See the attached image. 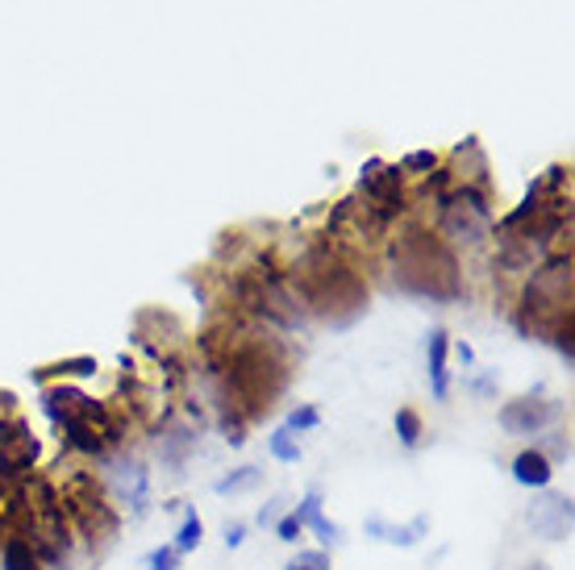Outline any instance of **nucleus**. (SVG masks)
<instances>
[{
    "mask_svg": "<svg viewBox=\"0 0 575 570\" xmlns=\"http://www.w3.org/2000/svg\"><path fill=\"white\" fill-rule=\"evenodd\" d=\"M522 570H551V567H542V562H526Z\"/></svg>",
    "mask_w": 575,
    "mask_h": 570,
    "instance_id": "obj_29",
    "label": "nucleus"
},
{
    "mask_svg": "<svg viewBox=\"0 0 575 570\" xmlns=\"http://www.w3.org/2000/svg\"><path fill=\"white\" fill-rule=\"evenodd\" d=\"M284 570H330V554H326V549H305V554H296Z\"/></svg>",
    "mask_w": 575,
    "mask_h": 570,
    "instance_id": "obj_21",
    "label": "nucleus"
},
{
    "mask_svg": "<svg viewBox=\"0 0 575 570\" xmlns=\"http://www.w3.org/2000/svg\"><path fill=\"white\" fill-rule=\"evenodd\" d=\"M42 408H47V417L54 425L59 421H72V417H100L105 412L100 400L75 392V387H50V392H42Z\"/></svg>",
    "mask_w": 575,
    "mask_h": 570,
    "instance_id": "obj_7",
    "label": "nucleus"
},
{
    "mask_svg": "<svg viewBox=\"0 0 575 570\" xmlns=\"http://www.w3.org/2000/svg\"><path fill=\"white\" fill-rule=\"evenodd\" d=\"M242 542H246V524H242V521L225 524V546H230V549H238Z\"/></svg>",
    "mask_w": 575,
    "mask_h": 570,
    "instance_id": "obj_27",
    "label": "nucleus"
},
{
    "mask_svg": "<svg viewBox=\"0 0 575 570\" xmlns=\"http://www.w3.org/2000/svg\"><path fill=\"white\" fill-rule=\"evenodd\" d=\"M526 521H529V529L542 533L547 542H563V537L572 533V496L547 492V496L526 512Z\"/></svg>",
    "mask_w": 575,
    "mask_h": 570,
    "instance_id": "obj_6",
    "label": "nucleus"
},
{
    "mask_svg": "<svg viewBox=\"0 0 575 570\" xmlns=\"http://www.w3.org/2000/svg\"><path fill=\"white\" fill-rule=\"evenodd\" d=\"M547 458H563V462H567V458H572V442H567V433H551V442H547Z\"/></svg>",
    "mask_w": 575,
    "mask_h": 570,
    "instance_id": "obj_26",
    "label": "nucleus"
},
{
    "mask_svg": "<svg viewBox=\"0 0 575 570\" xmlns=\"http://www.w3.org/2000/svg\"><path fill=\"white\" fill-rule=\"evenodd\" d=\"M563 417V408L554 400H538V396H522V400H509L501 408V429L513 437H538L542 429H551Z\"/></svg>",
    "mask_w": 575,
    "mask_h": 570,
    "instance_id": "obj_5",
    "label": "nucleus"
},
{
    "mask_svg": "<svg viewBox=\"0 0 575 570\" xmlns=\"http://www.w3.org/2000/svg\"><path fill=\"white\" fill-rule=\"evenodd\" d=\"M0 570H47L42 558L34 554V546L25 542L22 533H9L4 546H0Z\"/></svg>",
    "mask_w": 575,
    "mask_h": 570,
    "instance_id": "obj_14",
    "label": "nucleus"
},
{
    "mask_svg": "<svg viewBox=\"0 0 575 570\" xmlns=\"http://www.w3.org/2000/svg\"><path fill=\"white\" fill-rule=\"evenodd\" d=\"M264 483V471L259 467H238V471H230L225 479H217L213 492L217 496H242V492H255Z\"/></svg>",
    "mask_w": 575,
    "mask_h": 570,
    "instance_id": "obj_16",
    "label": "nucleus"
},
{
    "mask_svg": "<svg viewBox=\"0 0 575 570\" xmlns=\"http://www.w3.org/2000/svg\"><path fill=\"white\" fill-rule=\"evenodd\" d=\"M301 533H305V524H301L296 512H284V517L276 521V537H280V542H296Z\"/></svg>",
    "mask_w": 575,
    "mask_h": 570,
    "instance_id": "obj_24",
    "label": "nucleus"
},
{
    "mask_svg": "<svg viewBox=\"0 0 575 570\" xmlns=\"http://www.w3.org/2000/svg\"><path fill=\"white\" fill-rule=\"evenodd\" d=\"M446 355H451V337H446V330H430V392H433V400H446V396H451Z\"/></svg>",
    "mask_w": 575,
    "mask_h": 570,
    "instance_id": "obj_12",
    "label": "nucleus"
},
{
    "mask_svg": "<svg viewBox=\"0 0 575 570\" xmlns=\"http://www.w3.org/2000/svg\"><path fill=\"white\" fill-rule=\"evenodd\" d=\"M96 371H100L96 358L79 355V358H63V362H54V367H38L34 380H88Z\"/></svg>",
    "mask_w": 575,
    "mask_h": 570,
    "instance_id": "obj_15",
    "label": "nucleus"
},
{
    "mask_svg": "<svg viewBox=\"0 0 575 570\" xmlns=\"http://www.w3.org/2000/svg\"><path fill=\"white\" fill-rule=\"evenodd\" d=\"M455 355H458V362H463V367H467V362H472V346H467V342H455Z\"/></svg>",
    "mask_w": 575,
    "mask_h": 570,
    "instance_id": "obj_28",
    "label": "nucleus"
},
{
    "mask_svg": "<svg viewBox=\"0 0 575 570\" xmlns=\"http://www.w3.org/2000/svg\"><path fill=\"white\" fill-rule=\"evenodd\" d=\"M396 437H401V446H408V450L421 442V417L413 408H396Z\"/></svg>",
    "mask_w": 575,
    "mask_h": 570,
    "instance_id": "obj_19",
    "label": "nucleus"
},
{
    "mask_svg": "<svg viewBox=\"0 0 575 570\" xmlns=\"http://www.w3.org/2000/svg\"><path fill=\"white\" fill-rule=\"evenodd\" d=\"M367 533H371L376 542H388V546L408 549V546H417V542L430 533V517H417L413 524H383L380 517H376V521H367Z\"/></svg>",
    "mask_w": 575,
    "mask_h": 570,
    "instance_id": "obj_11",
    "label": "nucleus"
},
{
    "mask_svg": "<svg viewBox=\"0 0 575 570\" xmlns=\"http://www.w3.org/2000/svg\"><path fill=\"white\" fill-rule=\"evenodd\" d=\"M513 479H517L522 487H551L554 462L538 450V446H529V450H522L513 458Z\"/></svg>",
    "mask_w": 575,
    "mask_h": 570,
    "instance_id": "obj_10",
    "label": "nucleus"
},
{
    "mask_svg": "<svg viewBox=\"0 0 575 570\" xmlns=\"http://www.w3.org/2000/svg\"><path fill=\"white\" fill-rule=\"evenodd\" d=\"M433 166H438V159H433L430 150H413V154H405L401 171H408V175H430Z\"/></svg>",
    "mask_w": 575,
    "mask_h": 570,
    "instance_id": "obj_22",
    "label": "nucleus"
},
{
    "mask_svg": "<svg viewBox=\"0 0 575 570\" xmlns=\"http://www.w3.org/2000/svg\"><path fill=\"white\" fill-rule=\"evenodd\" d=\"M192 446H196V433L188 425H163V462L171 467V475L184 471Z\"/></svg>",
    "mask_w": 575,
    "mask_h": 570,
    "instance_id": "obj_13",
    "label": "nucleus"
},
{
    "mask_svg": "<svg viewBox=\"0 0 575 570\" xmlns=\"http://www.w3.org/2000/svg\"><path fill=\"white\" fill-rule=\"evenodd\" d=\"M113 487H118L121 504L134 508V517H146V508H150V475H146L143 462H121V467H113Z\"/></svg>",
    "mask_w": 575,
    "mask_h": 570,
    "instance_id": "obj_8",
    "label": "nucleus"
},
{
    "mask_svg": "<svg viewBox=\"0 0 575 570\" xmlns=\"http://www.w3.org/2000/svg\"><path fill=\"white\" fill-rule=\"evenodd\" d=\"M267 450H271V458H276V462H301V442H296V437H292L284 425L267 437Z\"/></svg>",
    "mask_w": 575,
    "mask_h": 570,
    "instance_id": "obj_18",
    "label": "nucleus"
},
{
    "mask_svg": "<svg viewBox=\"0 0 575 570\" xmlns=\"http://www.w3.org/2000/svg\"><path fill=\"white\" fill-rule=\"evenodd\" d=\"M438 230L451 246H463V250H476L492 238L497 221H492V209H488V196L476 184H463L455 191H442L438 196Z\"/></svg>",
    "mask_w": 575,
    "mask_h": 570,
    "instance_id": "obj_3",
    "label": "nucleus"
},
{
    "mask_svg": "<svg viewBox=\"0 0 575 570\" xmlns=\"http://www.w3.org/2000/svg\"><path fill=\"white\" fill-rule=\"evenodd\" d=\"M200 537H205V521L196 517V512H184V521H180V529H175V542H171V549L175 554H192V549L200 546Z\"/></svg>",
    "mask_w": 575,
    "mask_h": 570,
    "instance_id": "obj_17",
    "label": "nucleus"
},
{
    "mask_svg": "<svg viewBox=\"0 0 575 570\" xmlns=\"http://www.w3.org/2000/svg\"><path fill=\"white\" fill-rule=\"evenodd\" d=\"M180 558H184V554H175L171 546H159V549H150L146 570H180Z\"/></svg>",
    "mask_w": 575,
    "mask_h": 570,
    "instance_id": "obj_23",
    "label": "nucleus"
},
{
    "mask_svg": "<svg viewBox=\"0 0 575 570\" xmlns=\"http://www.w3.org/2000/svg\"><path fill=\"white\" fill-rule=\"evenodd\" d=\"M217 375L225 380L221 405L242 412L246 421H259L271 412L288 383V358L276 342H246L225 362H217Z\"/></svg>",
    "mask_w": 575,
    "mask_h": 570,
    "instance_id": "obj_1",
    "label": "nucleus"
},
{
    "mask_svg": "<svg viewBox=\"0 0 575 570\" xmlns=\"http://www.w3.org/2000/svg\"><path fill=\"white\" fill-rule=\"evenodd\" d=\"M522 312H529L534 321L547 317V312H572V255H554L547 267H538L526 284V300H522Z\"/></svg>",
    "mask_w": 575,
    "mask_h": 570,
    "instance_id": "obj_4",
    "label": "nucleus"
},
{
    "mask_svg": "<svg viewBox=\"0 0 575 570\" xmlns=\"http://www.w3.org/2000/svg\"><path fill=\"white\" fill-rule=\"evenodd\" d=\"M317 425H321V412H317L313 405H296V408H292V412L284 417V429H288V433H305V429H317Z\"/></svg>",
    "mask_w": 575,
    "mask_h": 570,
    "instance_id": "obj_20",
    "label": "nucleus"
},
{
    "mask_svg": "<svg viewBox=\"0 0 575 570\" xmlns=\"http://www.w3.org/2000/svg\"><path fill=\"white\" fill-rule=\"evenodd\" d=\"M392 262V284L408 292V296H426V300H455L463 284H458V262L455 250L446 241L430 234V230H408L392 241L388 250Z\"/></svg>",
    "mask_w": 575,
    "mask_h": 570,
    "instance_id": "obj_2",
    "label": "nucleus"
},
{
    "mask_svg": "<svg viewBox=\"0 0 575 570\" xmlns=\"http://www.w3.org/2000/svg\"><path fill=\"white\" fill-rule=\"evenodd\" d=\"M292 512L301 517L305 529H313V533L321 537V546H338V542H342V529H338L334 521H326V512H321V492H317V487H309L305 499H301Z\"/></svg>",
    "mask_w": 575,
    "mask_h": 570,
    "instance_id": "obj_9",
    "label": "nucleus"
},
{
    "mask_svg": "<svg viewBox=\"0 0 575 570\" xmlns=\"http://www.w3.org/2000/svg\"><path fill=\"white\" fill-rule=\"evenodd\" d=\"M284 504L288 499H267L264 508H259V524H264V529H276V521L284 517Z\"/></svg>",
    "mask_w": 575,
    "mask_h": 570,
    "instance_id": "obj_25",
    "label": "nucleus"
}]
</instances>
